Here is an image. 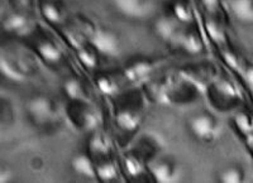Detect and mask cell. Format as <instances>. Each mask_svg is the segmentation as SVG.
Returning <instances> with one entry per match:
<instances>
[{"mask_svg":"<svg viewBox=\"0 0 253 183\" xmlns=\"http://www.w3.org/2000/svg\"><path fill=\"white\" fill-rule=\"evenodd\" d=\"M29 120L38 128H49L60 116V105L52 96L46 94L33 95L26 104Z\"/></svg>","mask_w":253,"mask_h":183,"instance_id":"obj_1","label":"cell"},{"mask_svg":"<svg viewBox=\"0 0 253 183\" xmlns=\"http://www.w3.org/2000/svg\"><path fill=\"white\" fill-rule=\"evenodd\" d=\"M187 129L196 141L213 143L220 137L221 123L215 114L208 110H199L187 120Z\"/></svg>","mask_w":253,"mask_h":183,"instance_id":"obj_2","label":"cell"},{"mask_svg":"<svg viewBox=\"0 0 253 183\" xmlns=\"http://www.w3.org/2000/svg\"><path fill=\"white\" fill-rule=\"evenodd\" d=\"M0 69L5 77L15 82H23L35 72L36 66L26 55L15 48H3L0 57Z\"/></svg>","mask_w":253,"mask_h":183,"instance_id":"obj_3","label":"cell"},{"mask_svg":"<svg viewBox=\"0 0 253 183\" xmlns=\"http://www.w3.org/2000/svg\"><path fill=\"white\" fill-rule=\"evenodd\" d=\"M66 115L72 126L83 133H92L99 129L101 116L90 101H70Z\"/></svg>","mask_w":253,"mask_h":183,"instance_id":"obj_4","label":"cell"},{"mask_svg":"<svg viewBox=\"0 0 253 183\" xmlns=\"http://www.w3.org/2000/svg\"><path fill=\"white\" fill-rule=\"evenodd\" d=\"M208 96L211 105L220 111L234 110L241 101L238 89L228 78H218L213 81L208 89Z\"/></svg>","mask_w":253,"mask_h":183,"instance_id":"obj_5","label":"cell"},{"mask_svg":"<svg viewBox=\"0 0 253 183\" xmlns=\"http://www.w3.org/2000/svg\"><path fill=\"white\" fill-rule=\"evenodd\" d=\"M151 175L156 182L172 183L177 182L182 175V169L177 160L171 157H162L152 159L148 164Z\"/></svg>","mask_w":253,"mask_h":183,"instance_id":"obj_6","label":"cell"},{"mask_svg":"<svg viewBox=\"0 0 253 183\" xmlns=\"http://www.w3.org/2000/svg\"><path fill=\"white\" fill-rule=\"evenodd\" d=\"M90 44L103 56H117L122 47L119 36L108 28H95L90 35Z\"/></svg>","mask_w":253,"mask_h":183,"instance_id":"obj_7","label":"cell"},{"mask_svg":"<svg viewBox=\"0 0 253 183\" xmlns=\"http://www.w3.org/2000/svg\"><path fill=\"white\" fill-rule=\"evenodd\" d=\"M143 119L142 106L137 103L122 104L115 110V123L124 133H134L138 130Z\"/></svg>","mask_w":253,"mask_h":183,"instance_id":"obj_8","label":"cell"},{"mask_svg":"<svg viewBox=\"0 0 253 183\" xmlns=\"http://www.w3.org/2000/svg\"><path fill=\"white\" fill-rule=\"evenodd\" d=\"M119 14L130 19H142L150 15L153 9V0H112Z\"/></svg>","mask_w":253,"mask_h":183,"instance_id":"obj_9","label":"cell"},{"mask_svg":"<svg viewBox=\"0 0 253 183\" xmlns=\"http://www.w3.org/2000/svg\"><path fill=\"white\" fill-rule=\"evenodd\" d=\"M113 150V142L107 133L100 129L90 133L87 139V152L92 158H108Z\"/></svg>","mask_w":253,"mask_h":183,"instance_id":"obj_10","label":"cell"},{"mask_svg":"<svg viewBox=\"0 0 253 183\" xmlns=\"http://www.w3.org/2000/svg\"><path fill=\"white\" fill-rule=\"evenodd\" d=\"M173 43L189 55H199L204 51V42H203L202 35L195 28L181 29Z\"/></svg>","mask_w":253,"mask_h":183,"instance_id":"obj_11","label":"cell"},{"mask_svg":"<svg viewBox=\"0 0 253 183\" xmlns=\"http://www.w3.org/2000/svg\"><path fill=\"white\" fill-rule=\"evenodd\" d=\"M4 29L8 33L17 36H26L29 35L33 29V20L29 18L26 12H17L9 14L3 22Z\"/></svg>","mask_w":253,"mask_h":183,"instance_id":"obj_12","label":"cell"},{"mask_svg":"<svg viewBox=\"0 0 253 183\" xmlns=\"http://www.w3.org/2000/svg\"><path fill=\"white\" fill-rule=\"evenodd\" d=\"M155 61L150 58H135L124 67V77L130 82H137L146 78L155 70Z\"/></svg>","mask_w":253,"mask_h":183,"instance_id":"obj_13","label":"cell"},{"mask_svg":"<svg viewBox=\"0 0 253 183\" xmlns=\"http://www.w3.org/2000/svg\"><path fill=\"white\" fill-rule=\"evenodd\" d=\"M70 167L74 173L83 178L95 180L96 178V163L89 152H79L72 155Z\"/></svg>","mask_w":253,"mask_h":183,"instance_id":"obj_14","label":"cell"},{"mask_svg":"<svg viewBox=\"0 0 253 183\" xmlns=\"http://www.w3.org/2000/svg\"><path fill=\"white\" fill-rule=\"evenodd\" d=\"M35 51L40 58L51 65H57L62 61V49L51 38H38L37 42L35 43Z\"/></svg>","mask_w":253,"mask_h":183,"instance_id":"obj_15","label":"cell"},{"mask_svg":"<svg viewBox=\"0 0 253 183\" xmlns=\"http://www.w3.org/2000/svg\"><path fill=\"white\" fill-rule=\"evenodd\" d=\"M155 33L165 42H175L181 29L178 28V20L173 15H164L156 19L153 24Z\"/></svg>","mask_w":253,"mask_h":183,"instance_id":"obj_16","label":"cell"},{"mask_svg":"<svg viewBox=\"0 0 253 183\" xmlns=\"http://www.w3.org/2000/svg\"><path fill=\"white\" fill-rule=\"evenodd\" d=\"M147 158L144 153L139 154L137 153V149H130L123 155V166L126 172L130 177H138L146 169Z\"/></svg>","mask_w":253,"mask_h":183,"instance_id":"obj_17","label":"cell"},{"mask_svg":"<svg viewBox=\"0 0 253 183\" xmlns=\"http://www.w3.org/2000/svg\"><path fill=\"white\" fill-rule=\"evenodd\" d=\"M247 180L246 168L239 163H230L218 172L216 181L223 183H241Z\"/></svg>","mask_w":253,"mask_h":183,"instance_id":"obj_18","label":"cell"},{"mask_svg":"<svg viewBox=\"0 0 253 183\" xmlns=\"http://www.w3.org/2000/svg\"><path fill=\"white\" fill-rule=\"evenodd\" d=\"M41 13L52 24H60L65 20L66 12L56 0H43L41 3Z\"/></svg>","mask_w":253,"mask_h":183,"instance_id":"obj_19","label":"cell"},{"mask_svg":"<svg viewBox=\"0 0 253 183\" xmlns=\"http://www.w3.org/2000/svg\"><path fill=\"white\" fill-rule=\"evenodd\" d=\"M230 13L241 22H253V0H228Z\"/></svg>","mask_w":253,"mask_h":183,"instance_id":"obj_20","label":"cell"},{"mask_svg":"<svg viewBox=\"0 0 253 183\" xmlns=\"http://www.w3.org/2000/svg\"><path fill=\"white\" fill-rule=\"evenodd\" d=\"M62 89L69 101H89L83 82L78 77H69L65 80Z\"/></svg>","mask_w":253,"mask_h":183,"instance_id":"obj_21","label":"cell"},{"mask_svg":"<svg viewBox=\"0 0 253 183\" xmlns=\"http://www.w3.org/2000/svg\"><path fill=\"white\" fill-rule=\"evenodd\" d=\"M119 178V167L114 160L104 158L96 163V180L101 182H114Z\"/></svg>","mask_w":253,"mask_h":183,"instance_id":"obj_22","label":"cell"},{"mask_svg":"<svg viewBox=\"0 0 253 183\" xmlns=\"http://www.w3.org/2000/svg\"><path fill=\"white\" fill-rule=\"evenodd\" d=\"M233 124L237 132L243 138L253 135V112L238 110L233 115Z\"/></svg>","mask_w":253,"mask_h":183,"instance_id":"obj_23","label":"cell"},{"mask_svg":"<svg viewBox=\"0 0 253 183\" xmlns=\"http://www.w3.org/2000/svg\"><path fill=\"white\" fill-rule=\"evenodd\" d=\"M95 83L99 91L105 96H115L121 91V83L109 73H99L95 77Z\"/></svg>","mask_w":253,"mask_h":183,"instance_id":"obj_24","label":"cell"},{"mask_svg":"<svg viewBox=\"0 0 253 183\" xmlns=\"http://www.w3.org/2000/svg\"><path fill=\"white\" fill-rule=\"evenodd\" d=\"M78 57L79 61L83 63V66L86 67V69L94 70L98 66L99 53L91 44L90 46H81L78 51Z\"/></svg>","mask_w":253,"mask_h":183,"instance_id":"obj_25","label":"cell"},{"mask_svg":"<svg viewBox=\"0 0 253 183\" xmlns=\"http://www.w3.org/2000/svg\"><path fill=\"white\" fill-rule=\"evenodd\" d=\"M173 17L181 23H190L193 20V8L187 0H176L172 5Z\"/></svg>","mask_w":253,"mask_h":183,"instance_id":"obj_26","label":"cell"},{"mask_svg":"<svg viewBox=\"0 0 253 183\" xmlns=\"http://www.w3.org/2000/svg\"><path fill=\"white\" fill-rule=\"evenodd\" d=\"M205 28H207L209 37L215 40L216 43H223L227 38L224 26L219 22V19H215L213 17L208 18L205 22Z\"/></svg>","mask_w":253,"mask_h":183,"instance_id":"obj_27","label":"cell"},{"mask_svg":"<svg viewBox=\"0 0 253 183\" xmlns=\"http://www.w3.org/2000/svg\"><path fill=\"white\" fill-rule=\"evenodd\" d=\"M14 3L17 5V10H20V12L27 13L32 6V0H14Z\"/></svg>","mask_w":253,"mask_h":183,"instance_id":"obj_28","label":"cell"},{"mask_svg":"<svg viewBox=\"0 0 253 183\" xmlns=\"http://www.w3.org/2000/svg\"><path fill=\"white\" fill-rule=\"evenodd\" d=\"M9 180H12V169L6 168L5 166L1 167L0 169V181L3 183L8 182Z\"/></svg>","mask_w":253,"mask_h":183,"instance_id":"obj_29","label":"cell"},{"mask_svg":"<svg viewBox=\"0 0 253 183\" xmlns=\"http://www.w3.org/2000/svg\"><path fill=\"white\" fill-rule=\"evenodd\" d=\"M202 1L209 12H214V10L218 8L219 0H202Z\"/></svg>","mask_w":253,"mask_h":183,"instance_id":"obj_30","label":"cell"},{"mask_svg":"<svg viewBox=\"0 0 253 183\" xmlns=\"http://www.w3.org/2000/svg\"><path fill=\"white\" fill-rule=\"evenodd\" d=\"M243 139H245V141H246V143H247L248 148H250V150H251V152H252V154H253V135H250V137H246V138H243Z\"/></svg>","mask_w":253,"mask_h":183,"instance_id":"obj_31","label":"cell"}]
</instances>
